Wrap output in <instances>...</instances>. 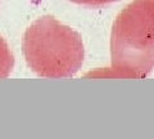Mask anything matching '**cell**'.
<instances>
[{"mask_svg":"<svg viewBox=\"0 0 154 139\" xmlns=\"http://www.w3.org/2000/svg\"><path fill=\"white\" fill-rule=\"evenodd\" d=\"M22 49L28 67L49 79L76 75L85 58L81 36L51 16L37 18L27 28Z\"/></svg>","mask_w":154,"mask_h":139,"instance_id":"1","label":"cell"},{"mask_svg":"<svg viewBox=\"0 0 154 139\" xmlns=\"http://www.w3.org/2000/svg\"><path fill=\"white\" fill-rule=\"evenodd\" d=\"M113 76L144 79L154 68V12L148 0H134L117 16L110 35Z\"/></svg>","mask_w":154,"mask_h":139,"instance_id":"2","label":"cell"},{"mask_svg":"<svg viewBox=\"0 0 154 139\" xmlns=\"http://www.w3.org/2000/svg\"><path fill=\"white\" fill-rule=\"evenodd\" d=\"M14 57L7 41L0 36V79H5L12 72Z\"/></svg>","mask_w":154,"mask_h":139,"instance_id":"3","label":"cell"},{"mask_svg":"<svg viewBox=\"0 0 154 139\" xmlns=\"http://www.w3.org/2000/svg\"><path fill=\"white\" fill-rule=\"evenodd\" d=\"M71 2L82 4V5H89V7H102V5H105V4L118 2V0H71Z\"/></svg>","mask_w":154,"mask_h":139,"instance_id":"4","label":"cell"}]
</instances>
